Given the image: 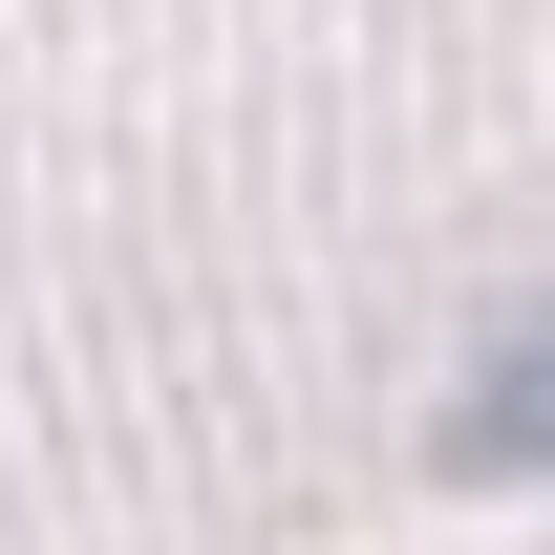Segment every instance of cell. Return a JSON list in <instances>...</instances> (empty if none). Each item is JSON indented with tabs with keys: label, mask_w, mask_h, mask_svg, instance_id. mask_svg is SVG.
I'll use <instances>...</instances> for the list:
<instances>
[{
	"label": "cell",
	"mask_w": 555,
	"mask_h": 555,
	"mask_svg": "<svg viewBox=\"0 0 555 555\" xmlns=\"http://www.w3.org/2000/svg\"><path fill=\"white\" fill-rule=\"evenodd\" d=\"M449 470H470V491L555 470V321H534V343H491V363H470V406H449Z\"/></svg>",
	"instance_id": "1"
}]
</instances>
